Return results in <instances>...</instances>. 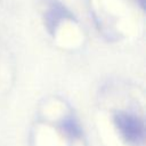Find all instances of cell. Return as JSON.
Here are the masks:
<instances>
[{
	"mask_svg": "<svg viewBox=\"0 0 146 146\" xmlns=\"http://www.w3.org/2000/svg\"><path fill=\"white\" fill-rule=\"evenodd\" d=\"M114 124L125 143L132 146H141L145 143L144 121L128 112H117L114 115Z\"/></svg>",
	"mask_w": 146,
	"mask_h": 146,
	"instance_id": "obj_1",
	"label": "cell"
},
{
	"mask_svg": "<svg viewBox=\"0 0 146 146\" xmlns=\"http://www.w3.org/2000/svg\"><path fill=\"white\" fill-rule=\"evenodd\" d=\"M62 127L65 130V132L68 136H71L72 138H78L81 136V128H80L79 123L72 117L64 120V122L62 123Z\"/></svg>",
	"mask_w": 146,
	"mask_h": 146,
	"instance_id": "obj_2",
	"label": "cell"
}]
</instances>
